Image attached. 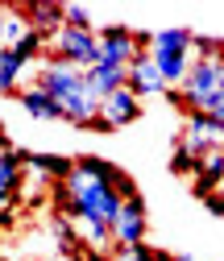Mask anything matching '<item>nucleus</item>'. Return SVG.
Segmentation results:
<instances>
[{"label": "nucleus", "instance_id": "nucleus-1", "mask_svg": "<svg viewBox=\"0 0 224 261\" xmlns=\"http://www.w3.org/2000/svg\"><path fill=\"white\" fill-rule=\"evenodd\" d=\"M38 87H46V91L54 95L58 108H62V116H67L71 124L91 128V133H108V124H104V116H100L104 104L91 95L83 67H71L67 58H46L42 67H38Z\"/></svg>", "mask_w": 224, "mask_h": 261}, {"label": "nucleus", "instance_id": "nucleus-2", "mask_svg": "<svg viewBox=\"0 0 224 261\" xmlns=\"http://www.w3.org/2000/svg\"><path fill=\"white\" fill-rule=\"evenodd\" d=\"M220 95H224V54L200 58L195 67H191L187 83L179 91H166V100L179 104V108H187V112H212Z\"/></svg>", "mask_w": 224, "mask_h": 261}, {"label": "nucleus", "instance_id": "nucleus-3", "mask_svg": "<svg viewBox=\"0 0 224 261\" xmlns=\"http://www.w3.org/2000/svg\"><path fill=\"white\" fill-rule=\"evenodd\" d=\"M50 58H67L71 67L91 71L100 62V29H75L62 25L58 34H50Z\"/></svg>", "mask_w": 224, "mask_h": 261}, {"label": "nucleus", "instance_id": "nucleus-4", "mask_svg": "<svg viewBox=\"0 0 224 261\" xmlns=\"http://www.w3.org/2000/svg\"><path fill=\"white\" fill-rule=\"evenodd\" d=\"M112 237H116V249H133V245H145V199H125L116 224H112Z\"/></svg>", "mask_w": 224, "mask_h": 261}, {"label": "nucleus", "instance_id": "nucleus-5", "mask_svg": "<svg viewBox=\"0 0 224 261\" xmlns=\"http://www.w3.org/2000/svg\"><path fill=\"white\" fill-rule=\"evenodd\" d=\"M183 141L200 158L212 153V149H224V124H216V116H208V112H191L187 128H183Z\"/></svg>", "mask_w": 224, "mask_h": 261}, {"label": "nucleus", "instance_id": "nucleus-6", "mask_svg": "<svg viewBox=\"0 0 224 261\" xmlns=\"http://www.w3.org/2000/svg\"><path fill=\"white\" fill-rule=\"evenodd\" d=\"M100 116H104V124H108V133H112V128L133 124V120L141 116V95H137L133 87H120V91H112L108 100H104V108H100Z\"/></svg>", "mask_w": 224, "mask_h": 261}, {"label": "nucleus", "instance_id": "nucleus-7", "mask_svg": "<svg viewBox=\"0 0 224 261\" xmlns=\"http://www.w3.org/2000/svg\"><path fill=\"white\" fill-rule=\"evenodd\" d=\"M87 87H91V95H95V100L104 104L112 91L129 87V67H112V62H95V67L87 71Z\"/></svg>", "mask_w": 224, "mask_h": 261}, {"label": "nucleus", "instance_id": "nucleus-8", "mask_svg": "<svg viewBox=\"0 0 224 261\" xmlns=\"http://www.w3.org/2000/svg\"><path fill=\"white\" fill-rule=\"evenodd\" d=\"M29 34H34V25L25 17V5H5L0 9V50H17Z\"/></svg>", "mask_w": 224, "mask_h": 261}, {"label": "nucleus", "instance_id": "nucleus-9", "mask_svg": "<svg viewBox=\"0 0 224 261\" xmlns=\"http://www.w3.org/2000/svg\"><path fill=\"white\" fill-rule=\"evenodd\" d=\"M129 87H133L137 95H162V91H170L150 50H145V54H141V58L133 62V67H129Z\"/></svg>", "mask_w": 224, "mask_h": 261}, {"label": "nucleus", "instance_id": "nucleus-10", "mask_svg": "<svg viewBox=\"0 0 224 261\" xmlns=\"http://www.w3.org/2000/svg\"><path fill=\"white\" fill-rule=\"evenodd\" d=\"M17 100H21V108L34 116V120H67V116H62V108H58V100H54L46 87H38V83H29Z\"/></svg>", "mask_w": 224, "mask_h": 261}, {"label": "nucleus", "instance_id": "nucleus-11", "mask_svg": "<svg viewBox=\"0 0 224 261\" xmlns=\"http://www.w3.org/2000/svg\"><path fill=\"white\" fill-rule=\"evenodd\" d=\"M150 54H195V34L191 29H154Z\"/></svg>", "mask_w": 224, "mask_h": 261}, {"label": "nucleus", "instance_id": "nucleus-12", "mask_svg": "<svg viewBox=\"0 0 224 261\" xmlns=\"http://www.w3.org/2000/svg\"><path fill=\"white\" fill-rule=\"evenodd\" d=\"M25 166L34 174H42V178H50V182H67L71 170H75V162L58 158V153H25Z\"/></svg>", "mask_w": 224, "mask_h": 261}, {"label": "nucleus", "instance_id": "nucleus-13", "mask_svg": "<svg viewBox=\"0 0 224 261\" xmlns=\"http://www.w3.org/2000/svg\"><path fill=\"white\" fill-rule=\"evenodd\" d=\"M34 71V62H25L17 50H0V91L5 95H21V75Z\"/></svg>", "mask_w": 224, "mask_h": 261}, {"label": "nucleus", "instance_id": "nucleus-14", "mask_svg": "<svg viewBox=\"0 0 224 261\" xmlns=\"http://www.w3.org/2000/svg\"><path fill=\"white\" fill-rule=\"evenodd\" d=\"M220 182H224V149H212V153H204V162H200L195 195H200V199H208V195H216Z\"/></svg>", "mask_w": 224, "mask_h": 261}, {"label": "nucleus", "instance_id": "nucleus-15", "mask_svg": "<svg viewBox=\"0 0 224 261\" xmlns=\"http://www.w3.org/2000/svg\"><path fill=\"white\" fill-rule=\"evenodd\" d=\"M200 162H204V158H200L195 149H191L187 141H179V145H175V153H170V170H175V174H183V178H195V174H200Z\"/></svg>", "mask_w": 224, "mask_h": 261}, {"label": "nucleus", "instance_id": "nucleus-16", "mask_svg": "<svg viewBox=\"0 0 224 261\" xmlns=\"http://www.w3.org/2000/svg\"><path fill=\"white\" fill-rule=\"evenodd\" d=\"M67 25H75V29H95V25H91V13L79 9V5H67Z\"/></svg>", "mask_w": 224, "mask_h": 261}, {"label": "nucleus", "instance_id": "nucleus-17", "mask_svg": "<svg viewBox=\"0 0 224 261\" xmlns=\"http://www.w3.org/2000/svg\"><path fill=\"white\" fill-rule=\"evenodd\" d=\"M208 116H216V124H224V95H220V100H216V108H212Z\"/></svg>", "mask_w": 224, "mask_h": 261}]
</instances>
